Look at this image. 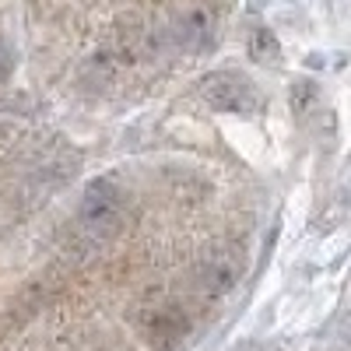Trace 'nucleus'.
Segmentation results:
<instances>
[{
    "instance_id": "f257e3e1",
    "label": "nucleus",
    "mask_w": 351,
    "mask_h": 351,
    "mask_svg": "<svg viewBox=\"0 0 351 351\" xmlns=\"http://www.w3.org/2000/svg\"><path fill=\"white\" fill-rule=\"evenodd\" d=\"M200 99L218 112L256 116L263 112V92L239 71H215L200 77Z\"/></svg>"
},
{
    "instance_id": "f03ea898",
    "label": "nucleus",
    "mask_w": 351,
    "mask_h": 351,
    "mask_svg": "<svg viewBox=\"0 0 351 351\" xmlns=\"http://www.w3.org/2000/svg\"><path fill=\"white\" fill-rule=\"evenodd\" d=\"M77 218L92 236H112L123 225V197L112 183L95 180L84 186V197L77 204Z\"/></svg>"
},
{
    "instance_id": "7ed1b4c3",
    "label": "nucleus",
    "mask_w": 351,
    "mask_h": 351,
    "mask_svg": "<svg viewBox=\"0 0 351 351\" xmlns=\"http://www.w3.org/2000/svg\"><path fill=\"white\" fill-rule=\"evenodd\" d=\"M243 278V253L239 250H218L208 256L200 271V281L208 288V295H228Z\"/></svg>"
},
{
    "instance_id": "20e7f679",
    "label": "nucleus",
    "mask_w": 351,
    "mask_h": 351,
    "mask_svg": "<svg viewBox=\"0 0 351 351\" xmlns=\"http://www.w3.org/2000/svg\"><path fill=\"white\" fill-rule=\"evenodd\" d=\"M250 56L260 64V67H274L278 60H281V43H278V36L271 32V28H263V25H256L253 32H250Z\"/></svg>"
},
{
    "instance_id": "39448f33",
    "label": "nucleus",
    "mask_w": 351,
    "mask_h": 351,
    "mask_svg": "<svg viewBox=\"0 0 351 351\" xmlns=\"http://www.w3.org/2000/svg\"><path fill=\"white\" fill-rule=\"evenodd\" d=\"M183 39H186V46L190 49H197V46H204L211 39V18H208V11H200V8H193L190 14H183Z\"/></svg>"
},
{
    "instance_id": "423d86ee",
    "label": "nucleus",
    "mask_w": 351,
    "mask_h": 351,
    "mask_svg": "<svg viewBox=\"0 0 351 351\" xmlns=\"http://www.w3.org/2000/svg\"><path fill=\"white\" fill-rule=\"evenodd\" d=\"M316 102H319V92H316V84L313 81H295L291 84V109H295L299 116H309L313 109H316Z\"/></svg>"
},
{
    "instance_id": "0eeeda50",
    "label": "nucleus",
    "mask_w": 351,
    "mask_h": 351,
    "mask_svg": "<svg viewBox=\"0 0 351 351\" xmlns=\"http://www.w3.org/2000/svg\"><path fill=\"white\" fill-rule=\"evenodd\" d=\"M11 67H14V53H11V46L4 43V36H0V81L11 74Z\"/></svg>"
},
{
    "instance_id": "6e6552de",
    "label": "nucleus",
    "mask_w": 351,
    "mask_h": 351,
    "mask_svg": "<svg viewBox=\"0 0 351 351\" xmlns=\"http://www.w3.org/2000/svg\"><path fill=\"white\" fill-rule=\"evenodd\" d=\"M327 351H351V341H334Z\"/></svg>"
},
{
    "instance_id": "1a4fd4ad",
    "label": "nucleus",
    "mask_w": 351,
    "mask_h": 351,
    "mask_svg": "<svg viewBox=\"0 0 351 351\" xmlns=\"http://www.w3.org/2000/svg\"><path fill=\"white\" fill-rule=\"evenodd\" d=\"M253 351H260V348H253Z\"/></svg>"
}]
</instances>
